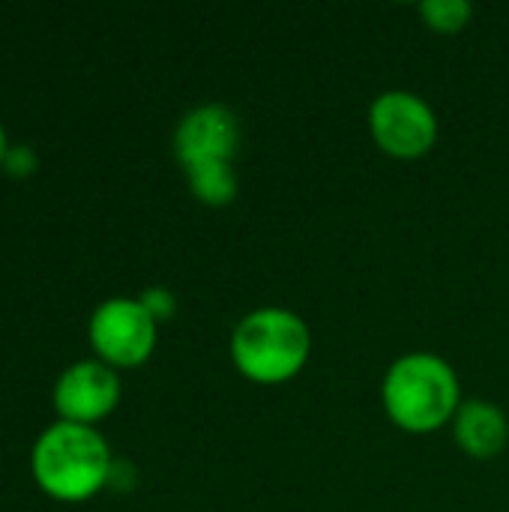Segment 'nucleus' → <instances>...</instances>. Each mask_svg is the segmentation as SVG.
Here are the masks:
<instances>
[{
    "label": "nucleus",
    "instance_id": "f257e3e1",
    "mask_svg": "<svg viewBox=\"0 0 509 512\" xmlns=\"http://www.w3.org/2000/svg\"><path fill=\"white\" fill-rule=\"evenodd\" d=\"M462 384L450 360L432 351L396 357L381 381V405L390 423L408 435H429L453 423L462 408Z\"/></svg>",
    "mask_w": 509,
    "mask_h": 512
},
{
    "label": "nucleus",
    "instance_id": "f03ea898",
    "mask_svg": "<svg viewBox=\"0 0 509 512\" xmlns=\"http://www.w3.org/2000/svg\"><path fill=\"white\" fill-rule=\"evenodd\" d=\"M114 456L96 426L54 420L30 450V474L36 486L60 501L81 504L108 489Z\"/></svg>",
    "mask_w": 509,
    "mask_h": 512
},
{
    "label": "nucleus",
    "instance_id": "7ed1b4c3",
    "mask_svg": "<svg viewBox=\"0 0 509 512\" xmlns=\"http://www.w3.org/2000/svg\"><path fill=\"white\" fill-rule=\"evenodd\" d=\"M312 357V330L294 309L261 306L231 330V363L252 384L276 387L303 372Z\"/></svg>",
    "mask_w": 509,
    "mask_h": 512
},
{
    "label": "nucleus",
    "instance_id": "20e7f679",
    "mask_svg": "<svg viewBox=\"0 0 509 512\" xmlns=\"http://www.w3.org/2000/svg\"><path fill=\"white\" fill-rule=\"evenodd\" d=\"M87 339L96 360H102L105 366L117 372L138 369L156 351L159 324L138 297H108L90 312Z\"/></svg>",
    "mask_w": 509,
    "mask_h": 512
},
{
    "label": "nucleus",
    "instance_id": "39448f33",
    "mask_svg": "<svg viewBox=\"0 0 509 512\" xmlns=\"http://www.w3.org/2000/svg\"><path fill=\"white\" fill-rule=\"evenodd\" d=\"M369 135L393 159H420L438 144V114L414 90H384L369 105Z\"/></svg>",
    "mask_w": 509,
    "mask_h": 512
},
{
    "label": "nucleus",
    "instance_id": "423d86ee",
    "mask_svg": "<svg viewBox=\"0 0 509 512\" xmlns=\"http://www.w3.org/2000/svg\"><path fill=\"white\" fill-rule=\"evenodd\" d=\"M240 138L243 126L234 108L222 102H201L177 120L171 150L183 168L204 162H234Z\"/></svg>",
    "mask_w": 509,
    "mask_h": 512
},
{
    "label": "nucleus",
    "instance_id": "0eeeda50",
    "mask_svg": "<svg viewBox=\"0 0 509 512\" xmlns=\"http://www.w3.org/2000/svg\"><path fill=\"white\" fill-rule=\"evenodd\" d=\"M51 405L57 420L96 426L120 405V375L102 360H78L54 381Z\"/></svg>",
    "mask_w": 509,
    "mask_h": 512
},
{
    "label": "nucleus",
    "instance_id": "6e6552de",
    "mask_svg": "<svg viewBox=\"0 0 509 512\" xmlns=\"http://www.w3.org/2000/svg\"><path fill=\"white\" fill-rule=\"evenodd\" d=\"M450 426L459 450L480 462L501 456L509 444L507 414L489 399H465Z\"/></svg>",
    "mask_w": 509,
    "mask_h": 512
},
{
    "label": "nucleus",
    "instance_id": "1a4fd4ad",
    "mask_svg": "<svg viewBox=\"0 0 509 512\" xmlns=\"http://www.w3.org/2000/svg\"><path fill=\"white\" fill-rule=\"evenodd\" d=\"M189 192L207 207H228L240 192V177L234 162H204L183 168Z\"/></svg>",
    "mask_w": 509,
    "mask_h": 512
},
{
    "label": "nucleus",
    "instance_id": "9d476101",
    "mask_svg": "<svg viewBox=\"0 0 509 512\" xmlns=\"http://www.w3.org/2000/svg\"><path fill=\"white\" fill-rule=\"evenodd\" d=\"M420 15L435 33H459L471 24L474 6L468 0H423Z\"/></svg>",
    "mask_w": 509,
    "mask_h": 512
},
{
    "label": "nucleus",
    "instance_id": "9b49d317",
    "mask_svg": "<svg viewBox=\"0 0 509 512\" xmlns=\"http://www.w3.org/2000/svg\"><path fill=\"white\" fill-rule=\"evenodd\" d=\"M138 300H141V306L153 315V321H156V324H162V321L174 318V312H177V297H174L168 288H162V285L144 288V291L138 294Z\"/></svg>",
    "mask_w": 509,
    "mask_h": 512
},
{
    "label": "nucleus",
    "instance_id": "f8f14e48",
    "mask_svg": "<svg viewBox=\"0 0 509 512\" xmlns=\"http://www.w3.org/2000/svg\"><path fill=\"white\" fill-rule=\"evenodd\" d=\"M36 168H39V156L30 144H9L3 159V171L9 177H30Z\"/></svg>",
    "mask_w": 509,
    "mask_h": 512
},
{
    "label": "nucleus",
    "instance_id": "ddd939ff",
    "mask_svg": "<svg viewBox=\"0 0 509 512\" xmlns=\"http://www.w3.org/2000/svg\"><path fill=\"white\" fill-rule=\"evenodd\" d=\"M135 483H138L135 468H132L129 462H117V459H114L111 474H108V489H114V492H129V489H135Z\"/></svg>",
    "mask_w": 509,
    "mask_h": 512
},
{
    "label": "nucleus",
    "instance_id": "4468645a",
    "mask_svg": "<svg viewBox=\"0 0 509 512\" xmlns=\"http://www.w3.org/2000/svg\"><path fill=\"white\" fill-rule=\"evenodd\" d=\"M6 150H9V138H6V129H3V123H0V168H3Z\"/></svg>",
    "mask_w": 509,
    "mask_h": 512
}]
</instances>
